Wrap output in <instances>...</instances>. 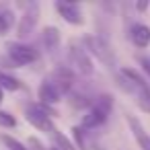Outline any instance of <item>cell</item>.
Here are the masks:
<instances>
[{"instance_id": "obj_19", "label": "cell", "mask_w": 150, "mask_h": 150, "mask_svg": "<svg viewBox=\"0 0 150 150\" xmlns=\"http://www.w3.org/2000/svg\"><path fill=\"white\" fill-rule=\"evenodd\" d=\"M0 140L4 142V146H6L8 150H29V146H25L23 142H19L17 138L8 136V134H2V136H0Z\"/></svg>"}, {"instance_id": "obj_24", "label": "cell", "mask_w": 150, "mask_h": 150, "mask_svg": "<svg viewBox=\"0 0 150 150\" xmlns=\"http://www.w3.org/2000/svg\"><path fill=\"white\" fill-rule=\"evenodd\" d=\"M2 99H4V93H2V88H0V105H2Z\"/></svg>"}, {"instance_id": "obj_11", "label": "cell", "mask_w": 150, "mask_h": 150, "mask_svg": "<svg viewBox=\"0 0 150 150\" xmlns=\"http://www.w3.org/2000/svg\"><path fill=\"white\" fill-rule=\"evenodd\" d=\"M125 121H127L129 132H132V136H134L136 144L140 146V150H150V134L144 129V125L140 123V119H138V117H134V115H127V117H125Z\"/></svg>"}, {"instance_id": "obj_8", "label": "cell", "mask_w": 150, "mask_h": 150, "mask_svg": "<svg viewBox=\"0 0 150 150\" xmlns=\"http://www.w3.org/2000/svg\"><path fill=\"white\" fill-rule=\"evenodd\" d=\"M58 15L68 23V25H74V27H80L84 25V15H82V8L80 4L76 2H64V0H58V2L54 4Z\"/></svg>"}, {"instance_id": "obj_12", "label": "cell", "mask_w": 150, "mask_h": 150, "mask_svg": "<svg viewBox=\"0 0 150 150\" xmlns=\"http://www.w3.org/2000/svg\"><path fill=\"white\" fill-rule=\"evenodd\" d=\"M129 41L138 50H146L150 45V27L144 23H134L129 27Z\"/></svg>"}, {"instance_id": "obj_2", "label": "cell", "mask_w": 150, "mask_h": 150, "mask_svg": "<svg viewBox=\"0 0 150 150\" xmlns=\"http://www.w3.org/2000/svg\"><path fill=\"white\" fill-rule=\"evenodd\" d=\"M121 74H123L125 80L129 82V86H132V95L136 97L138 107H140L144 113L150 115V82H148V78H146L142 72L134 70V68H123Z\"/></svg>"}, {"instance_id": "obj_5", "label": "cell", "mask_w": 150, "mask_h": 150, "mask_svg": "<svg viewBox=\"0 0 150 150\" xmlns=\"http://www.w3.org/2000/svg\"><path fill=\"white\" fill-rule=\"evenodd\" d=\"M68 58H70V64L84 76H91L95 72V66H93V58L91 54L86 52V47L82 45V41L78 39H72L68 43Z\"/></svg>"}, {"instance_id": "obj_4", "label": "cell", "mask_w": 150, "mask_h": 150, "mask_svg": "<svg viewBox=\"0 0 150 150\" xmlns=\"http://www.w3.org/2000/svg\"><path fill=\"white\" fill-rule=\"evenodd\" d=\"M54 115H58L56 109L50 107V105H43V103H33V105H29L27 111H25V119H27L33 127L41 129V132H45V134H50V132L56 127V125H54Z\"/></svg>"}, {"instance_id": "obj_23", "label": "cell", "mask_w": 150, "mask_h": 150, "mask_svg": "<svg viewBox=\"0 0 150 150\" xmlns=\"http://www.w3.org/2000/svg\"><path fill=\"white\" fill-rule=\"evenodd\" d=\"M150 8V2L148 0H140V2H136V11L138 13H144V11H148Z\"/></svg>"}, {"instance_id": "obj_18", "label": "cell", "mask_w": 150, "mask_h": 150, "mask_svg": "<svg viewBox=\"0 0 150 150\" xmlns=\"http://www.w3.org/2000/svg\"><path fill=\"white\" fill-rule=\"evenodd\" d=\"M72 136H74V146L80 150H88L86 148V129H82L80 125L72 127Z\"/></svg>"}, {"instance_id": "obj_14", "label": "cell", "mask_w": 150, "mask_h": 150, "mask_svg": "<svg viewBox=\"0 0 150 150\" xmlns=\"http://www.w3.org/2000/svg\"><path fill=\"white\" fill-rule=\"evenodd\" d=\"M50 138H52V142H54V146H56L58 150H78V148L74 146V142H72L70 138H66L58 127H54V129L50 132Z\"/></svg>"}, {"instance_id": "obj_6", "label": "cell", "mask_w": 150, "mask_h": 150, "mask_svg": "<svg viewBox=\"0 0 150 150\" xmlns=\"http://www.w3.org/2000/svg\"><path fill=\"white\" fill-rule=\"evenodd\" d=\"M6 54L11 58L13 64L17 66H27V64H33L39 60V52L29 45V43H23V41H11L6 43Z\"/></svg>"}, {"instance_id": "obj_17", "label": "cell", "mask_w": 150, "mask_h": 150, "mask_svg": "<svg viewBox=\"0 0 150 150\" xmlns=\"http://www.w3.org/2000/svg\"><path fill=\"white\" fill-rule=\"evenodd\" d=\"M68 103H70L74 109H84V107L91 109V105H93V101H91L84 93H70V95H68Z\"/></svg>"}, {"instance_id": "obj_9", "label": "cell", "mask_w": 150, "mask_h": 150, "mask_svg": "<svg viewBox=\"0 0 150 150\" xmlns=\"http://www.w3.org/2000/svg\"><path fill=\"white\" fill-rule=\"evenodd\" d=\"M62 97H64V95H62V91L58 88V84H56L52 78L41 80V84H39V88H37V99H39V103L54 107L56 103H60V101H62Z\"/></svg>"}, {"instance_id": "obj_13", "label": "cell", "mask_w": 150, "mask_h": 150, "mask_svg": "<svg viewBox=\"0 0 150 150\" xmlns=\"http://www.w3.org/2000/svg\"><path fill=\"white\" fill-rule=\"evenodd\" d=\"M60 41H62V35H60L58 27H45L41 31V43L47 52H56L60 47Z\"/></svg>"}, {"instance_id": "obj_20", "label": "cell", "mask_w": 150, "mask_h": 150, "mask_svg": "<svg viewBox=\"0 0 150 150\" xmlns=\"http://www.w3.org/2000/svg\"><path fill=\"white\" fill-rule=\"evenodd\" d=\"M0 125L11 129V127L17 125V117H15L13 113H8V111H2V109H0Z\"/></svg>"}, {"instance_id": "obj_16", "label": "cell", "mask_w": 150, "mask_h": 150, "mask_svg": "<svg viewBox=\"0 0 150 150\" xmlns=\"http://www.w3.org/2000/svg\"><path fill=\"white\" fill-rule=\"evenodd\" d=\"M0 88L2 91H21L23 84H21L19 78H15V76H11V74L0 70Z\"/></svg>"}, {"instance_id": "obj_22", "label": "cell", "mask_w": 150, "mask_h": 150, "mask_svg": "<svg viewBox=\"0 0 150 150\" xmlns=\"http://www.w3.org/2000/svg\"><path fill=\"white\" fill-rule=\"evenodd\" d=\"M138 64L142 66V72L146 78H150V56H138Z\"/></svg>"}, {"instance_id": "obj_21", "label": "cell", "mask_w": 150, "mask_h": 150, "mask_svg": "<svg viewBox=\"0 0 150 150\" xmlns=\"http://www.w3.org/2000/svg\"><path fill=\"white\" fill-rule=\"evenodd\" d=\"M27 146H29V150H58L54 144L47 148V146H45V144H43L37 136H31V138H29V142H27Z\"/></svg>"}, {"instance_id": "obj_15", "label": "cell", "mask_w": 150, "mask_h": 150, "mask_svg": "<svg viewBox=\"0 0 150 150\" xmlns=\"http://www.w3.org/2000/svg\"><path fill=\"white\" fill-rule=\"evenodd\" d=\"M13 25H15V13L11 8L0 6V35H6Z\"/></svg>"}, {"instance_id": "obj_3", "label": "cell", "mask_w": 150, "mask_h": 150, "mask_svg": "<svg viewBox=\"0 0 150 150\" xmlns=\"http://www.w3.org/2000/svg\"><path fill=\"white\" fill-rule=\"evenodd\" d=\"M82 45L86 47V52L97 58L103 66L107 68H113L115 66V54H113V47L109 45V41L101 35H86L82 37Z\"/></svg>"}, {"instance_id": "obj_10", "label": "cell", "mask_w": 150, "mask_h": 150, "mask_svg": "<svg viewBox=\"0 0 150 150\" xmlns=\"http://www.w3.org/2000/svg\"><path fill=\"white\" fill-rule=\"evenodd\" d=\"M50 78L58 84V88L62 91V95H66V97L70 95V88H72V84H74V70H72V68H68V66H58Z\"/></svg>"}, {"instance_id": "obj_1", "label": "cell", "mask_w": 150, "mask_h": 150, "mask_svg": "<svg viewBox=\"0 0 150 150\" xmlns=\"http://www.w3.org/2000/svg\"><path fill=\"white\" fill-rule=\"evenodd\" d=\"M111 111H113V97L109 95V93H103V95H99L95 101H93V105H91V109L82 115V119H80V127L82 129H97V127H101L105 121H107V117L111 115Z\"/></svg>"}, {"instance_id": "obj_7", "label": "cell", "mask_w": 150, "mask_h": 150, "mask_svg": "<svg viewBox=\"0 0 150 150\" xmlns=\"http://www.w3.org/2000/svg\"><path fill=\"white\" fill-rule=\"evenodd\" d=\"M39 15H41V11H39V4H37V2H29V4L25 6V13L21 15L19 25H17V37H19V39L29 37V35L37 29Z\"/></svg>"}]
</instances>
